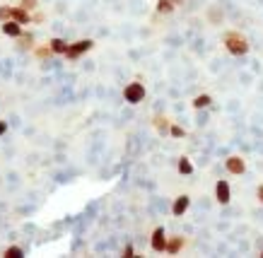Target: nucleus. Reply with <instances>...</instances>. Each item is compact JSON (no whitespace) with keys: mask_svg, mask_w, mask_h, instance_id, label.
<instances>
[{"mask_svg":"<svg viewBox=\"0 0 263 258\" xmlns=\"http://www.w3.org/2000/svg\"><path fill=\"white\" fill-rule=\"evenodd\" d=\"M169 133H172L174 138H184V135H186V130H184V128H179V126H172V128H169Z\"/></svg>","mask_w":263,"mask_h":258,"instance_id":"f3484780","label":"nucleus"},{"mask_svg":"<svg viewBox=\"0 0 263 258\" xmlns=\"http://www.w3.org/2000/svg\"><path fill=\"white\" fill-rule=\"evenodd\" d=\"M2 31H5L7 36H20V34H22V25L15 22V20H7V22H2Z\"/></svg>","mask_w":263,"mask_h":258,"instance_id":"1a4fd4ad","label":"nucleus"},{"mask_svg":"<svg viewBox=\"0 0 263 258\" xmlns=\"http://www.w3.org/2000/svg\"><path fill=\"white\" fill-rule=\"evenodd\" d=\"M176 7L174 0H157V12H172Z\"/></svg>","mask_w":263,"mask_h":258,"instance_id":"9b49d317","label":"nucleus"},{"mask_svg":"<svg viewBox=\"0 0 263 258\" xmlns=\"http://www.w3.org/2000/svg\"><path fill=\"white\" fill-rule=\"evenodd\" d=\"M22 7H27V10H29V7H36V0H22Z\"/></svg>","mask_w":263,"mask_h":258,"instance_id":"aec40b11","label":"nucleus"},{"mask_svg":"<svg viewBox=\"0 0 263 258\" xmlns=\"http://www.w3.org/2000/svg\"><path fill=\"white\" fill-rule=\"evenodd\" d=\"M36 53H39L41 58H46V56H51V53H53V49H39Z\"/></svg>","mask_w":263,"mask_h":258,"instance_id":"6ab92c4d","label":"nucleus"},{"mask_svg":"<svg viewBox=\"0 0 263 258\" xmlns=\"http://www.w3.org/2000/svg\"><path fill=\"white\" fill-rule=\"evenodd\" d=\"M155 126H157L159 133H167V130H169V121H167L164 116H157V118H155Z\"/></svg>","mask_w":263,"mask_h":258,"instance_id":"4468645a","label":"nucleus"},{"mask_svg":"<svg viewBox=\"0 0 263 258\" xmlns=\"http://www.w3.org/2000/svg\"><path fill=\"white\" fill-rule=\"evenodd\" d=\"M5 130H7V126H5V121H0V135H2Z\"/></svg>","mask_w":263,"mask_h":258,"instance_id":"412c9836","label":"nucleus"},{"mask_svg":"<svg viewBox=\"0 0 263 258\" xmlns=\"http://www.w3.org/2000/svg\"><path fill=\"white\" fill-rule=\"evenodd\" d=\"M51 49H53V53H65V51H68V44H65L63 39H53V41H51Z\"/></svg>","mask_w":263,"mask_h":258,"instance_id":"f8f14e48","label":"nucleus"},{"mask_svg":"<svg viewBox=\"0 0 263 258\" xmlns=\"http://www.w3.org/2000/svg\"><path fill=\"white\" fill-rule=\"evenodd\" d=\"M215 198L220 205H227L230 203V183L227 181H217L215 183Z\"/></svg>","mask_w":263,"mask_h":258,"instance_id":"20e7f679","label":"nucleus"},{"mask_svg":"<svg viewBox=\"0 0 263 258\" xmlns=\"http://www.w3.org/2000/svg\"><path fill=\"white\" fill-rule=\"evenodd\" d=\"M10 10H12V7H0V20H2V22L10 20Z\"/></svg>","mask_w":263,"mask_h":258,"instance_id":"a211bd4d","label":"nucleus"},{"mask_svg":"<svg viewBox=\"0 0 263 258\" xmlns=\"http://www.w3.org/2000/svg\"><path fill=\"white\" fill-rule=\"evenodd\" d=\"M227 172L230 174H244L246 172L244 159H241V157H230V159H227Z\"/></svg>","mask_w":263,"mask_h":258,"instance_id":"0eeeda50","label":"nucleus"},{"mask_svg":"<svg viewBox=\"0 0 263 258\" xmlns=\"http://www.w3.org/2000/svg\"><path fill=\"white\" fill-rule=\"evenodd\" d=\"M210 102H212V99H210L208 94H201V97L193 99V106H196V109H205V106H210Z\"/></svg>","mask_w":263,"mask_h":258,"instance_id":"ddd939ff","label":"nucleus"},{"mask_svg":"<svg viewBox=\"0 0 263 258\" xmlns=\"http://www.w3.org/2000/svg\"><path fill=\"white\" fill-rule=\"evenodd\" d=\"M261 256H263V254H261Z\"/></svg>","mask_w":263,"mask_h":258,"instance_id":"5701e85b","label":"nucleus"},{"mask_svg":"<svg viewBox=\"0 0 263 258\" xmlns=\"http://www.w3.org/2000/svg\"><path fill=\"white\" fill-rule=\"evenodd\" d=\"M179 172L181 174H191L193 172V167H191V162H188L186 157H181V159H179Z\"/></svg>","mask_w":263,"mask_h":258,"instance_id":"2eb2a0df","label":"nucleus"},{"mask_svg":"<svg viewBox=\"0 0 263 258\" xmlns=\"http://www.w3.org/2000/svg\"><path fill=\"white\" fill-rule=\"evenodd\" d=\"M181 249H184V239H181V236H174V239L167 244V251H169V254H179Z\"/></svg>","mask_w":263,"mask_h":258,"instance_id":"9d476101","label":"nucleus"},{"mask_svg":"<svg viewBox=\"0 0 263 258\" xmlns=\"http://www.w3.org/2000/svg\"><path fill=\"white\" fill-rule=\"evenodd\" d=\"M188 203H191V198L188 196H179L174 201V205H172V212H174L176 217H181L186 210H188Z\"/></svg>","mask_w":263,"mask_h":258,"instance_id":"6e6552de","label":"nucleus"},{"mask_svg":"<svg viewBox=\"0 0 263 258\" xmlns=\"http://www.w3.org/2000/svg\"><path fill=\"white\" fill-rule=\"evenodd\" d=\"M152 251H167V239H164V230L157 227L152 232Z\"/></svg>","mask_w":263,"mask_h":258,"instance_id":"39448f33","label":"nucleus"},{"mask_svg":"<svg viewBox=\"0 0 263 258\" xmlns=\"http://www.w3.org/2000/svg\"><path fill=\"white\" fill-rule=\"evenodd\" d=\"M5 256L7 258H20V256H25V254H22V249H20V246H10V249L5 251Z\"/></svg>","mask_w":263,"mask_h":258,"instance_id":"dca6fc26","label":"nucleus"},{"mask_svg":"<svg viewBox=\"0 0 263 258\" xmlns=\"http://www.w3.org/2000/svg\"><path fill=\"white\" fill-rule=\"evenodd\" d=\"M92 49V41L85 39V41H78V44H73V46H68V51H65V56L70 58V60H75V58H80L85 51Z\"/></svg>","mask_w":263,"mask_h":258,"instance_id":"7ed1b4c3","label":"nucleus"},{"mask_svg":"<svg viewBox=\"0 0 263 258\" xmlns=\"http://www.w3.org/2000/svg\"><path fill=\"white\" fill-rule=\"evenodd\" d=\"M123 99H126L128 104H140V102L145 99V87L140 85V82H131V85L123 89Z\"/></svg>","mask_w":263,"mask_h":258,"instance_id":"f03ea898","label":"nucleus"},{"mask_svg":"<svg viewBox=\"0 0 263 258\" xmlns=\"http://www.w3.org/2000/svg\"><path fill=\"white\" fill-rule=\"evenodd\" d=\"M222 41H225V49H227L232 56H244V53H249V41H246V36L239 34V31H227Z\"/></svg>","mask_w":263,"mask_h":258,"instance_id":"f257e3e1","label":"nucleus"},{"mask_svg":"<svg viewBox=\"0 0 263 258\" xmlns=\"http://www.w3.org/2000/svg\"><path fill=\"white\" fill-rule=\"evenodd\" d=\"M259 201L263 203V183H261V186H259Z\"/></svg>","mask_w":263,"mask_h":258,"instance_id":"4be33fe9","label":"nucleus"},{"mask_svg":"<svg viewBox=\"0 0 263 258\" xmlns=\"http://www.w3.org/2000/svg\"><path fill=\"white\" fill-rule=\"evenodd\" d=\"M10 20H15V22H20V25H29L31 22L27 7H12V10H10Z\"/></svg>","mask_w":263,"mask_h":258,"instance_id":"423d86ee","label":"nucleus"}]
</instances>
